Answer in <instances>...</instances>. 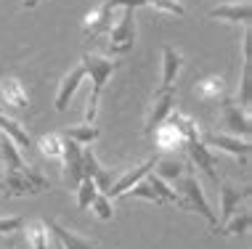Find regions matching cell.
<instances>
[{"label":"cell","mask_w":252,"mask_h":249,"mask_svg":"<svg viewBox=\"0 0 252 249\" xmlns=\"http://www.w3.org/2000/svg\"><path fill=\"white\" fill-rule=\"evenodd\" d=\"M167 122L175 127V130L183 136V140H194V138H202L199 136V127H196V122L191 117H186V114H181V111H170L167 114Z\"/></svg>","instance_id":"19"},{"label":"cell","mask_w":252,"mask_h":249,"mask_svg":"<svg viewBox=\"0 0 252 249\" xmlns=\"http://www.w3.org/2000/svg\"><path fill=\"white\" fill-rule=\"evenodd\" d=\"M157 162H159V159H146L144 165L133 167V170L122 175V178H120V180H117V183H114V186H109V191L104 194V196H109V199H117V196H122V194H125L127 188H133L135 183H138V180H144L146 175H149V172H152L154 167H157Z\"/></svg>","instance_id":"9"},{"label":"cell","mask_w":252,"mask_h":249,"mask_svg":"<svg viewBox=\"0 0 252 249\" xmlns=\"http://www.w3.org/2000/svg\"><path fill=\"white\" fill-rule=\"evenodd\" d=\"M61 159H64V178H66V183L77 188L80 180H83V146L74 143V140H69V138H64Z\"/></svg>","instance_id":"8"},{"label":"cell","mask_w":252,"mask_h":249,"mask_svg":"<svg viewBox=\"0 0 252 249\" xmlns=\"http://www.w3.org/2000/svg\"><path fill=\"white\" fill-rule=\"evenodd\" d=\"M183 66V56L170 45H162V87H173L175 75Z\"/></svg>","instance_id":"16"},{"label":"cell","mask_w":252,"mask_h":249,"mask_svg":"<svg viewBox=\"0 0 252 249\" xmlns=\"http://www.w3.org/2000/svg\"><path fill=\"white\" fill-rule=\"evenodd\" d=\"M37 3H40V0H24V8H35Z\"/></svg>","instance_id":"33"},{"label":"cell","mask_w":252,"mask_h":249,"mask_svg":"<svg viewBox=\"0 0 252 249\" xmlns=\"http://www.w3.org/2000/svg\"><path fill=\"white\" fill-rule=\"evenodd\" d=\"M186 151H189V157H191V162L199 167V170L207 175L210 180L218 186L220 183V178H218V170H215V165H218V159L213 157V151L207 149V143H202V138H194V140H186Z\"/></svg>","instance_id":"7"},{"label":"cell","mask_w":252,"mask_h":249,"mask_svg":"<svg viewBox=\"0 0 252 249\" xmlns=\"http://www.w3.org/2000/svg\"><path fill=\"white\" fill-rule=\"evenodd\" d=\"M154 140H157V146H162V149H178V146H183L186 140H183V136L178 130H175L170 122H162L157 130L152 133Z\"/></svg>","instance_id":"18"},{"label":"cell","mask_w":252,"mask_h":249,"mask_svg":"<svg viewBox=\"0 0 252 249\" xmlns=\"http://www.w3.org/2000/svg\"><path fill=\"white\" fill-rule=\"evenodd\" d=\"M247 196H250V188L247 186L236 188V186H231V183H220V212H223V218L228 220L231 215H236L239 204Z\"/></svg>","instance_id":"13"},{"label":"cell","mask_w":252,"mask_h":249,"mask_svg":"<svg viewBox=\"0 0 252 249\" xmlns=\"http://www.w3.org/2000/svg\"><path fill=\"white\" fill-rule=\"evenodd\" d=\"M146 5H154L159 11H167V13H175V16H183L186 8L178 3V0H146Z\"/></svg>","instance_id":"30"},{"label":"cell","mask_w":252,"mask_h":249,"mask_svg":"<svg viewBox=\"0 0 252 249\" xmlns=\"http://www.w3.org/2000/svg\"><path fill=\"white\" fill-rule=\"evenodd\" d=\"M85 80V69L83 64H77L74 69L61 80L59 85V93H56V111H66V106H69V98L74 96V90H77V85Z\"/></svg>","instance_id":"12"},{"label":"cell","mask_w":252,"mask_h":249,"mask_svg":"<svg viewBox=\"0 0 252 249\" xmlns=\"http://www.w3.org/2000/svg\"><path fill=\"white\" fill-rule=\"evenodd\" d=\"M173 106H175V90H173V87H159V90L154 93L152 111H149V117H146V127H144L146 136H152L157 127L165 122L167 114L173 111Z\"/></svg>","instance_id":"5"},{"label":"cell","mask_w":252,"mask_h":249,"mask_svg":"<svg viewBox=\"0 0 252 249\" xmlns=\"http://www.w3.org/2000/svg\"><path fill=\"white\" fill-rule=\"evenodd\" d=\"M0 98L3 104L13 106V109H24L27 106V90L22 87L16 77H3L0 80Z\"/></svg>","instance_id":"15"},{"label":"cell","mask_w":252,"mask_h":249,"mask_svg":"<svg viewBox=\"0 0 252 249\" xmlns=\"http://www.w3.org/2000/svg\"><path fill=\"white\" fill-rule=\"evenodd\" d=\"M51 188L48 178H43L35 167H27L24 162L16 167H5V175L0 180V191L5 196H27V194H40Z\"/></svg>","instance_id":"2"},{"label":"cell","mask_w":252,"mask_h":249,"mask_svg":"<svg viewBox=\"0 0 252 249\" xmlns=\"http://www.w3.org/2000/svg\"><path fill=\"white\" fill-rule=\"evenodd\" d=\"M109 29H112V8L104 3V5H98L96 11H91L85 16V35H91V37H98V35H109Z\"/></svg>","instance_id":"14"},{"label":"cell","mask_w":252,"mask_h":249,"mask_svg":"<svg viewBox=\"0 0 252 249\" xmlns=\"http://www.w3.org/2000/svg\"><path fill=\"white\" fill-rule=\"evenodd\" d=\"M220 122L226 125L231 133H236V136L242 133L244 138H247L250 130H252L247 109H242V106L236 104V101H231V98H223L220 101Z\"/></svg>","instance_id":"6"},{"label":"cell","mask_w":252,"mask_h":249,"mask_svg":"<svg viewBox=\"0 0 252 249\" xmlns=\"http://www.w3.org/2000/svg\"><path fill=\"white\" fill-rule=\"evenodd\" d=\"M91 204H93V210H96V215L101 220H112V201H109V196L96 194V199H93Z\"/></svg>","instance_id":"29"},{"label":"cell","mask_w":252,"mask_h":249,"mask_svg":"<svg viewBox=\"0 0 252 249\" xmlns=\"http://www.w3.org/2000/svg\"><path fill=\"white\" fill-rule=\"evenodd\" d=\"M64 138H69L74 140V143H91V140H96L98 138V127H93V125H77V127H69V130L64 133Z\"/></svg>","instance_id":"25"},{"label":"cell","mask_w":252,"mask_h":249,"mask_svg":"<svg viewBox=\"0 0 252 249\" xmlns=\"http://www.w3.org/2000/svg\"><path fill=\"white\" fill-rule=\"evenodd\" d=\"M181 210L199 212L202 218L218 231V218H215V212L210 210L207 199H204L202 186H199V180H196V175H186V178L181 180Z\"/></svg>","instance_id":"3"},{"label":"cell","mask_w":252,"mask_h":249,"mask_svg":"<svg viewBox=\"0 0 252 249\" xmlns=\"http://www.w3.org/2000/svg\"><path fill=\"white\" fill-rule=\"evenodd\" d=\"M0 130H5V133H8V138L13 140V143H19L22 149H30V146H32L30 136H27V133L22 130V127H19V122H16V119L5 117V114H3V109H0Z\"/></svg>","instance_id":"20"},{"label":"cell","mask_w":252,"mask_h":249,"mask_svg":"<svg viewBox=\"0 0 252 249\" xmlns=\"http://www.w3.org/2000/svg\"><path fill=\"white\" fill-rule=\"evenodd\" d=\"M37 146H40V154L43 157H48V159H61V151H64V138L61 136H43L37 140Z\"/></svg>","instance_id":"23"},{"label":"cell","mask_w":252,"mask_h":249,"mask_svg":"<svg viewBox=\"0 0 252 249\" xmlns=\"http://www.w3.org/2000/svg\"><path fill=\"white\" fill-rule=\"evenodd\" d=\"M135 40V22H133V8H125L120 22L109 29V53H125L133 48Z\"/></svg>","instance_id":"4"},{"label":"cell","mask_w":252,"mask_h":249,"mask_svg":"<svg viewBox=\"0 0 252 249\" xmlns=\"http://www.w3.org/2000/svg\"><path fill=\"white\" fill-rule=\"evenodd\" d=\"M250 220H252V215L247 210H242V215H231L228 223L223 225L220 231H215V233H223V236H236V233H244L250 228Z\"/></svg>","instance_id":"24"},{"label":"cell","mask_w":252,"mask_h":249,"mask_svg":"<svg viewBox=\"0 0 252 249\" xmlns=\"http://www.w3.org/2000/svg\"><path fill=\"white\" fill-rule=\"evenodd\" d=\"M96 194H98V188H96V183H93V178H83V180H80V186H77V204H80V210H88L91 201L96 199Z\"/></svg>","instance_id":"26"},{"label":"cell","mask_w":252,"mask_h":249,"mask_svg":"<svg viewBox=\"0 0 252 249\" xmlns=\"http://www.w3.org/2000/svg\"><path fill=\"white\" fill-rule=\"evenodd\" d=\"M109 8H117V5H122V8H141V5H146V0H106Z\"/></svg>","instance_id":"32"},{"label":"cell","mask_w":252,"mask_h":249,"mask_svg":"<svg viewBox=\"0 0 252 249\" xmlns=\"http://www.w3.org/2000/svg\"><path fill=\"white\" fill-rule=\"evenodd\" d=\"M27 244L32 249H48V225L40 223V220H32L27 225Z\"/></svg>","instance_id":"21"},{"label":"cell","mask_w":252,"mask_h":249,"mask_svg":"<svg viewBox=\"0 0 252 249\" xmlns=\"http://www.w3.org/2000/svg\"><path fill=\"white\" fill-rule=\"evenodd\" d=\"M24 228V218L22 215H13V218H0V233H13Z\"/></svg>","instance_id":"31"},{"label":"cell","mask_w":252,"mask_h":249,"mask_svg":"<svg viewBox=\"0 0 252 249\" xmlns=\"http://www.w3.org/2000/svg\"><path fill=\"white\" fill-rule=\"evenodd\" d=\"M154 170L159 172L157 178H170V180H173V178H181L183 165H178V162H167V159H165V162H157Z\"/></svg>","instance_id":"28"},{"label":"cell","mask_w":252,"mask_h":249,"mask_svg":"<svg viewBox=\"0 0 252 249\" xmlns=\"http://www.w3.org/2000/svg\"><path fill=\"white\" fill-rule=\"evenodd\" d=\"M250 87H252V66H250V61H244L242 90H239V98H236V104H239L242 109H247V104H250Z\"/></svg>","instance_id":"27"},{"label":"cell","mask_w":252,"mask_h":249,"mask_svg":"<svg viewBox=\"0 0 252 249\" xmlns=\"http://www.w3.org/2000/svg\"><path fill=\"white\" fill-rule=\"evenodd\" d=\"M250 3H223V5H215L210 8V19H223V22H231V24H250Z\"/></svg>","instance_id":"10"},{"label":"cell","mask_w":252,"mask_h":249,"mask_svg":"<svg viewBox=\"0 0 252 249\" xmlns=\"http://www.w3.org/2000/svg\"><path fill=\"white\" fill-rule=\"evenodd\" d=\"M48 228L53 231V236L59 239V244L64 249H98V244H93V241L77 236V233H72V231H66V228H61L59 223H53V220L48 223Z\"/></svg>","instance_id":"17"},{"label":"cell","mask_w":252,"mask_h":249,"mask_svg":"<svg viewBox=\"0 0 252 249\" xmlns=\"http://www.w3.org/2000/svg\"><path fill=\"white\" fill-rule=\"evenodd\" d=\"M202 143L218 146V149L234 154V157H242V159H247V154H250V140H239L236 136H223V133H207L202 138Z\"/></svg>","instance_id":"11"},{"label":"cell","mask_w":252,"mask_h":249,"mask_svg":"<svg viewBox=\"0 0 252 249\" xmlns=\"http://www.w3.org/2000/svg\"><path fill=\"white\" fill-rule=\"evenodd\" d=\"M196 96H199L202 101L223 98V80L220 77H204L202 83H196Z\"/></svg>","instance_id":"22"},{"label":"cell","mask_w":252,"mask_h":249,"mask_svg":"<svg viewBox=\"0 0 252 249\" xmlns=\"http://www.w3.org/2000/svg\"><path fill=\"white\" fill-rule=\"evenodd\" d=\"M83 69H85V75H91V83H93V93H91V98H88V109H85L88 125H93L96 111H98L101 93H104V85H106V80L112 77V72L117 69V61H114V58H106V56H98V53H85Z\"/></svg>","instance_id":"1"}]
</instances>
